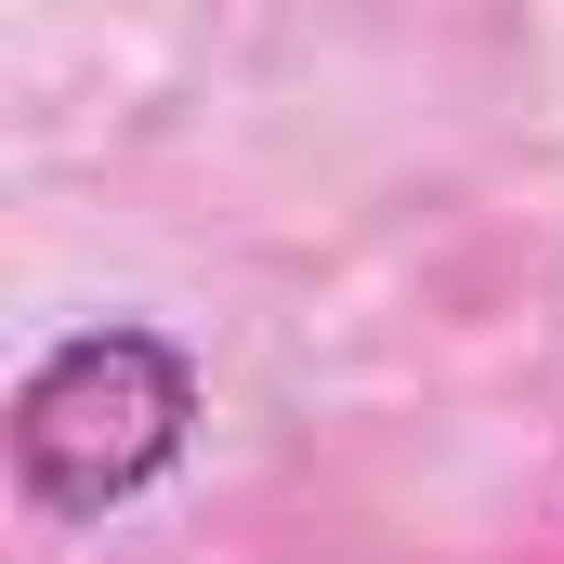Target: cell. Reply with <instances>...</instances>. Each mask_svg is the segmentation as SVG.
Masks as SVG:
<instances>
[{
    "mask_svg": "<svg viewBox=\"0 0 564 564\" xmlns=\"http://www.w3.org/2000/svg\"><path fill=\"white\" fill-rule=\"evenodd\" d=\"M184 421H197V368L171 328H79L26 368L13 394V473L40 512H119L144 499L171 459H184Z\"/></svg>",
    "mask_w": 564,
    "mask_h": 564,
    "instance_id": "obj_1",
    "label": "cell"
}]
</instances>
